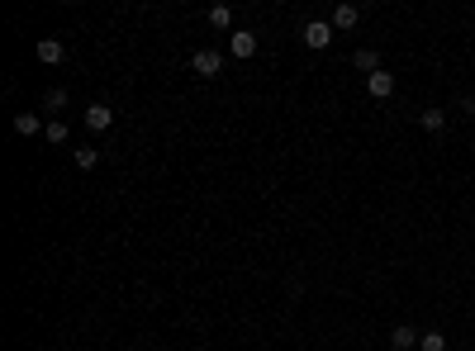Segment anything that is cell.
Listing matches in <instances>:
<instances>
[{
	"instance_id": "obj_1",
	"label": "cell",
	"mask_w": 475,
	"mask_h": 351,
	"mask_svg": "<svg viewBox=\"0 0 475 351\" xmlns=\"http://www.w3.org/2000/svg\"><path fill=\"white\" fill-rule=\"evenodd\" d=\"M304 43H309L314 52H323L332 43V24L328 19H309V24H304Z\"/></svg>"
},
{
	"instance_id": "obj_2",
	"label": "cell",
	"mask_w": 475,
	"mask_h": 351,
	"mask_svg": "<svg viewBox=\"0 0 475 351\" xmlns=\"http://www.w3.org/2000/svg\"><path fill=\"white\" fill-rule=\"evenodd\" d=\"M190 67H195V76H219V71H223V57L214 48H200L195 57H190Z\"/></svg>"
},
{
	"instance_id": "obj_3",
	"label": "cell",
	"mask_w": 475,
	"mask_h": 351,
	"mask_svg": "<svg viewBox=\"0 0 475 351\" xmlns=\"http://www.w3.org/2000/svg\"><path fill=\"white\" fill-rule=\"evenodd\" d=\"M228 52H233V57H252L257 52V33L252 29H233L228 33Z\"/></svg>"
},
{
	"instance_id": "obj_4",
	"label": "cell",
	"mask_w": 475,
	"mask_h": 351,
	"mask_svg": "<svg viewBox=\"0 0 475 351\" xmlns=\"http://www.w3.org/2000/svg\"><path fill=\"white\" fill-rule=\"evenodd\" d=\"M366 91H371V100H390L395 96V76H390V71H371V76H366Z\"/></svg>"
},
{
	"instance_id": "obj_5",
	"label": "cell",
	"mask_w": 475,
	"mask_h": 351,
	"mask_svg": "<svg viewBox=\"0 0 475 351\" xmlns=\"http://www.w3.org/2000/svg\"><path fill=\"white\" fill-rule=\"evenodd\" d=\"M38 62H43V67L67 62V43H62V38H43V43H38Z\"/></svg>"
},
{
	"instance_id": "obj_6",
	"label": "cell",
	"mask_w": 475,
	"mask_h": 351,
	"mask_svg": "<svg viewBox=\"0 0 475 351\" xmlns=\"http://www.w3.org/2000/svg\"><path fill=\"white\" fill-rule=\"evenodd\" d=\"M110 124H114V110H110V105H91V110H86V128H91V133H105Z\"/></svg>"
},
{
	"instance_id": "obj_7",
	"label": "cell",
	"mask_w": 475,
	"mask_h": 351,
	"mask_svg": "<svg viewBox=\"0 0 475 351\" xmlns=\"http://www.w3.org/2000/svg\"><path fill=\"white\" fill-rule=\"evenodd\" d=\"M357 19H362V10H357V5H337V10H332V29H357Z\"/></svg>"
},
{
	"instance_id": "obj_8",
	"label": "cell",
	"mask_w": 475,
	"mask_h": 351,
	"mask_svg": "<svg viewBox=\"0 0 475 351\" xmlns=\"http://www.w3.org/2000/svg\"><path fill=\"white\" fill-rule=\"evenodd\" d=\"M43 119H38V114H15V133L19 138H33V133H43Z\"/></svg>"
},
{
	"instance_id": "obj_9",
	"label": "cell",
	"mask_w": 475,
	"mask_h": 351,
	"mask_svg": "<svg viewBox=\"0 0 475 351\" xmlns=\"http://www.w3.org/2000/svg\"><path fill=\"white\" fill-rule=\"evenodd\" d=\"M418 337H423V333H413V328H395V333H390V347H395V351H413V347H418Z\"/></svg>"
},
{
	"instance_id": "obj_10",
	"label": "cell",
	"mask_w": 475,
	"mask_h": 351,
	"mask_svg": "<svg viewBox=\"0 0 475 351\" xmlns=\"http://www.w3.org/2000/svg\"><path fill=\"white\" fill-rule=\"evenodd\" d=\"M418 124H423L428 133H442V128H447V110H423V114H418Z\"/></svg>"
},
{
	"instance_id": "obj_11",
	"label": "cell",
	"mask_w": 475,
	"mask_h": 351,
	"mask_svg": "<svg viewBox=\"0 0 475 351\" xmlns=\"http://www.w3.org/2000/svg\"><path fill=\"white\" fill-rule=\"evenodd\" d=\"M357 67H362L366 76H371V71H380V57H376V48H357Z\"/></svg>"
},
{
	"instance_id": "obj_12",
	"label": "cell",
	"mask_w": 475,
	"mask_h": 351,
	"mask_svg": "<svg viewBox=\"0 0 475 351\" xmlns=\"http://www.w3.org/2000/svg\"><path fill=\"white\" fill-rule=\"evenodd\" d=\"M77 166L81 171H95V166H100V152H95V147H77Z\"/></svg>"
},
{
	"instance_id": "obj_13",
	"label": "cell",
	"mask_w": 475,
	"mask_h": 351,
	"mask_svg": "<svg viewBox=\"0 0 475 351\" xmlns=\"http://www.w3.org/2000/svg\"><path fill=\"white\" fill-rule=\"evenodd\" d=\"M418 351H447V337L442 333H423L418 337Z\"/></svg>"
},
{
	"instance_id": "obj_14",
	"label": "cell",
	"mask_w": 475,
	"mask_h": 351,
	"mask_svg": "<svg viewBox=\"0 0 475 351\" xmlns=\"http://www.w3.org/2000/svg\"><path fill=\"white\" fill-rule=\"evenodd\" d=\"M209 24H214V29H228V24H233V10H228V5H214V10H209Z\"/></svg>"
},
{
	"instance_id": "obj_15",
	"label": "cell",
	"mask_w": 475,
	"mask_h": 351,
	"mask_svg": "<svg viewBox=\"0 0 475 351\" xmlns=\"http://www.w3.org/2000/svg\"><path fill=\"white\" fill-rule=\"evenodd\" d=\"M43 138H48V143H67V124H62V119H52V124L43 128Z\"/></svg>"
},
{
	"instance_id": "obj_16",
	"label": "cell",
	"mask_w": 475,
	"mask_h": 351,
	"mask_svg": "<svg viewBox=\"0 0 475 351\" xmlns=\"http://www.w3.org/2000/svg\"><path fill=\"white\" fill-rule=\"evenodd\" d=\"M67 105V91H48V110H62Z\"/></svg>"
}]
</instances>
